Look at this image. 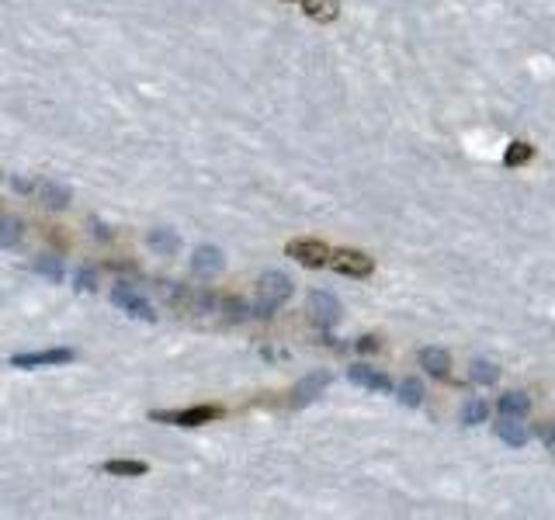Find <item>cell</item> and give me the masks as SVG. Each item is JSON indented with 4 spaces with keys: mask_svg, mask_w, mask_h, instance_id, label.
<instances>
[{
    "mask_svg": "<svg viewBox=\"0 0 555 520\" xmlns=\"http://www.w3.org/2000/svg\"><path fill=\"white\" fill-rule=\"evenodd\" d=\"M25 239V226H21V219H0V246L4 250H14L18 243Z\"/></svg>",
    "mask_w": 555,
    "mask_h": 520,
    "instance_id": "obj_18",
    "label": "cell"
},
{
    "mask_svg": "<svg viewBox=\"0 0 555 520\" xmlns=\"http://www.w3.org/2000/svg\"><path fill=\"white\" fill-rule=\"evenodd\" d=\"M497 437L503 444H510V447H524L531 441V427L521 423V416H503L500 423H497Z\"/></svg>",
    "mask_w": 555,
    "mask_h": 520,
    "instance_id": "obj_11",
    "label": "cell"
},
{
    "mask_svg": "<svg viewBox=\"0 0 555 520\" xmlns=\"http://www.w3.org/2000/svg\"><path fill=\"white\" fill-rule=\"evenodd\" d=\"M285 254L291 260H299L302 267H326L330 264V250L319 239H291L289 246H285Z\"/></svg>",
    "mask_w": 555,
    "mask_h": 520,
    "instance_id": "obj_7",
    "label": "cell"
},
{
    "mask_svg": "<svg viewBox=\"0 0 555 520\" xmlns=\"http://www.w3.org/2000/svg\"><path fill=\"white\" fill-rule=\"evenodd\" d=\"M497 406H500L503 416H528L531 413V395H524V392H503Z\"/></svg>",
    "mask_w": 555,
    "mask_h": 520,
    "instance_id": "obj_17",
    "label": "cell"
},
{
    "mask_svg": "<svg viewBox=\"0 0 555 520\" xmlns=\"http://www.w3.org/2000/svg\"><path fill=\"white\" fill-rule=\"evenodd\" d=\"M341 302L330 295V291H313L309 295V319H313V326L319 330H330L337 319H341Z\"/></svg>",
    "mask_w": 555,
    "mask_h": 520,
    "instance_id": "obj_5",
    "label": "cell"
},
{
    "mask_svg": "<svg viewBox=\"0 0 555 520\" xmlns=\"http://www.w3.org/2000/svg\"><path fill=\"white\" fill-rule=\"evenodd\" d=\"M101 472L108 475H118V479H139V475H146L150 465L146 462H129V458H115V462H105Z\"/></svg>",
    "mask_w": 555,
    "mask_h": 520,
    "instance_id": "obj_15",
    "label": "cell"
},
{
    "mask_svg": "<svg viewBox=\"0 0 555 520\" xmlns=\"http://www.w3.org/2000/svg\"><path fill=\"white\" fill-rule=\"evenodd\" d=\"M330 267L337 274H347V278H368L375 271V260L361 250H333L330 254Z\"/></svg>",
    "mask_w": 555,
    "mask_h": 520,
    "instance_id": "obj_3",
    "label": "cell"
},
{
    "mask_svg": "<svg viewBox=\"0 0 555 520\" xmlns=\"http://www.w3.org/2000/svg\"><path fill=\"white\" fill-rule=\"evenodd\" d=\"M354 347H358L361 354H375V350H378V340H375V337H361Z\"/></svg>",
    "mask_w": 555,
    "mask_h": 520,
    "instance_id": "obj_25",
    "label": "cell"
},
{
    "mask_svg": "<svg viewBox=\"0 0 555 520\" xmlns=\"http://www.w3.org/2000/svg\"><path fill=\"white\" fill-rule=\"evenodd\" d=\"M531 156H534V146H528V142H510L507 153H503V167H524Z\"/></svg>",
    "mask_w": 555,
    "mask_h": 520,
    "instance_id": "obj_22",
    "label": "cell"
},
{
    "mask_svg": "<svg viewBox=\"0 0 555 520\" xmlns=\"http://www.w3.org/2000/svg\"><path fill=\"white\" fill-rule=\"evenodd\" d=\"M111 302L125 312V316H133V319H157L153 306H150L133 285H115L111 288Z\"/></svg>",
    "mask_w": 555,
    "mask_h": 520,
    "instance_id": "obj_4",
    "label": "cell"
},
{
    "mask_svg": "<svg viewBox=\"0 0 555 520\" xmlns=\"http://www.w3.org/2000/svg\"><path fill=\"white\" fill-rule=\"evenodd\" d=\"M396 395H399V402H403V406H420V402H423L420 378H406V382H399Z\"/></svg>",
    "mask_w": 555,
    "mask_h": 520,
    "instance_id": "obj_21",
    "label": "cell"
},
{
    "mask_svg": "<svg viewBox=\"0 0 555 520\" xmlns=\"http://www.w3.org/2000/svg\"><path fill=\"white\" fill-rule=\"evenodd\" d=\"M302 11H306L313 21L330 25V21H337V14H341V0H302Z\"/></svg>",
    "mask_w": 555,
    "mask_h": 520,
    "instance_id": "obj_14",
    "label": "cell"
},
{
    "mask_svg": "<svg viewBox=\"0 0 555 520\" xmlns=\"http://www.w3.org/2000/svg\"><path fill=\"white\" fill-rule=\"evenodd\" d=\"M222 264H226V260H222V250H219V246H198L194 257H191L194 274H219Z\"/></svg>",
    "mask_w": 555,
    "mask_h": 520,
    "instance_id": "obj_13",
    "label": "cell"
},
{
    "mask_svg": "<svg viewBox=\"0 0 555 520\" xmlns=\"http://www.w3.org/2000/svg\"><path fill=\"white\" fill-rule=\"evenodd\" d=\"M35 184H38V181H28V177H14V191H21V194H35Z\"/></svg>",
    "mask_w": 555,
    "mask_h": 520,
    "instance_id": "obj_26",
    "label": "cell"
},
{
    "mask_svg": "<svg viewBox=\"0 0 555 520\" xmlns=\"http://www.w3.org/2000/svg\"><path fill=\"white\" fill-rule=\"evenodd\" d=\"M219 416H222L219 406H187V410H177V413H153V420L174 423V427H202V423H212Z\"/></svg>",
    "mask_w": 555,
    "mask_h": 520,
    "instance_id": "obj_6",
    "label": "cell"
},
{
    "mask_svg": "<svg viewBox=\"0 0 555 520\" xmlns=\"http://www.w3.org/2000/svg\"><path fill=\"white\" fill-rule=\"evenodd\" d=\"M77 291H94V271H77Z\"/></svg>",
    "mask_w": 555,
    "mask_h": 520,
    "instance_id": "obj_24",
    "label": "cell"
},
{
    "mask_svg": "<svg viewBox=\"0 0 555 520\" xmlns=\"http://www.w3.org/2000/svg\"><path fill=\"white\" fill-rule=\"evenodd\" d=\"M35 198H38L42 205H49V208H66V205H70V198H73V191H70L63 181L46 177V181L35 184Z\"/></svg>",
    "mask_w": 555,
    "mask_h": 520,
    "instance_id": "obj_10",
    "label": "cell"
},
{
    "mask_svg": "<svg viewBox=\"0 0 555 520\" xmlns=\"http://www.w3.org/2000/svg\"><path fill=\"white\" fill-rule=\"evenodd\" d=\"M469 378H472L476 385H497L500 368H497L493 361H472V368H469Z\"/></svg>",
    "mask_w": 555,
    "mask_h": 520,
    "instance_id": "obj_19",
    "label": "cell"
},
{
    "mask_svg": "<svg viewBox=\"0 0 555 520\" xmlns=\"http://www.w3.org/2000/svg\"><path fill=\"white\" fill-rule=\"evenodd\" d=\"M146 243H150L157 254H163V257H170V254L181 250V236L174 233V229H153V233L146 236Z\"/></svg>",
    "mask_w": 555,
    "mask_h": 520,
    "instance_id": "obj_16",
    "label": "cell"
},
{
    "mask_svg": "<svg viewBox=\"0 0 555 520\" xmlns=\"http://www.w3.org/2000/svg\"><path fill=\"white\" fill-rule=\"evenodd\" d=\"M295 4H302V0H295Z\"/></svg>",
    "mask_w": 555,
    "mask_h": 520,
    "instance_id": "obj_28",
    "label": "cell"
},
{
    "mask_svg": "<svg viewBox=\"0 0 555 520\" xmlns=\"http://www.w3.org/2000/svg\"><path fill=\"white\" fill-rule=\"evenodd\" d=\"M347 378L358 385V389H368V392H393V382L382 375V371H371L365 364H354L351 371H347Z\"/></svg>",
    "mask_w": 555,
    "mask_h": 520,
    "instance_id": "obj_12",
    "label": "cell"
},
{
    "mask_svg": "<svg viewBox=\"0 0 555 520\" xmlns=\"http://www.w3.org/2000/svg\"><path fill=\"white\" fill-rule=\"evenodd\" d=\"M538 437L549 444V447H555V423H549V427H538Z\"/></svg>",
    "mask_w": 555,
    "mask_h": 520,
    "instance_id": "obj_27",
    "label": "cell"
},
{
    "mask_svg": "<svg viewBox=\"0 0 555 520\" xmlns=\"http://www.w3.org/2000/svg\"><path fill=\"white\" fill-rule=\"evenodd\" d=\"M486 416H489V402H486V399H469V402H465V406H462V423H465V427H476V423H482V420H486Z\"/></svg>",
    "mask_w": 555,
    "mask_h": 520,
    "instance_id": "obj_20",
    "label": "cell"
},
{
    "mask_svg": "<svg viewBox=\"0 0 555 520\" xmlns=\"http://www.w3.org/2000/svg\"><path fill=\"white\" fill-rule=\"evenodd\" d=\"M289 295H291V278L289 274H281V271H267V274H261V281H257V295H254L250 316L271 319Z\"/></svg>",
    "mask_w": 555,
    "mask_h": 520,
    "instance_id": "obj_1",
    "label": "cell"
},
{
    "mask_svg": "<svg viewBox=\"0 0 555 520\" xmlns=\"http://www.w3.org/2000/svg\"><path fill=\"white\" fill-rule=\"evenodd\" d=\"M333 378H330V371H316V375H306L295 389H291V406H309L313 399L323 395V389L330 385Z\"/></svg>",
    "mask_w": 555,
    "mask_h": 520,
    "instance_id": "obj_8",
    "label": "cell"
},
{
    "mask_svg": "<svg viewBox=\"0 0 555 520\" xmlns=\"http://www.w3.org/2000/svg\"><path fill=\"white\" fill-rule=\"evenodd\" d=\"M31 271L42 274V278H49V281H59V278H63V264H59L53 254H42V257L31 264Z\"/></svg>",
    "mask_w": 555,
    "mask_h": 520,
    "instance_id": "obj_23",
    "label": "cell"
},
{
    "mask_svg": "<svg viewBox=\"0 0 555 520\" xmlns=\"http://www.w3.org/2000/svg\"><path fill=\"white\" fill-rule=\"evenodd\" d=\"M77 358V350L70 347H49V350H28V354H14L11 368L18 371H31V368H59V364H70Z\"/></svg>",
    "mask_w": 555,
    "mask_h": 520,
    "instance_id": "obj_2",
    "label": "cell"
},
{
    "mask_svg": "<svg viewBox=\"0 0 555 520\" xmlns=\"http://www.w3.org/2000/svg\"><path fill=\"white\" fill-rule=\"evenodd\" d=\"M420 364H423V371H427L430 378H437V382H448L451 378V354L445 347H423Z\"/></svg>",
    "mask_w": 555,
    "mask_h": 520,
    "instance_id": "obj_9",
    "label": "cell"
}]
</instances>
